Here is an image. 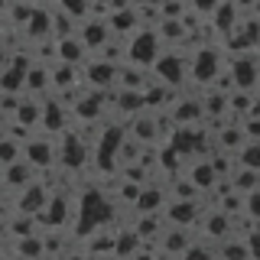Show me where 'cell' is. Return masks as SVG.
<instances>
[{
	"label": "cell",
	"mask_w": 260,
	"mask_h": 260,
	"mask_svg": "<svg viewBox=\"0 0 260 260\" xmlns=\"http://www.w3.org/2000/svg\"><path fill=\"white\" fill-rule=\"evenodd\" d=\"M254 78H257V62L254 52H244L231 65V88L234 91H254Z\"/></svg>",
	"instance_id": "obj_1"
},
{
	"label": "cell",
	"mask_w": 260,
	"mask_h": 260,
	"mask_svg": "<svg viewBox=\"0 0 260 260\" xmlns=\"http://www.w3.org/2000/svg\"><path fill=\"white\" fill-rule=\"evenodd\" d=\"M156 52H159V39H156V32L153 29H140L134 36V43H130V62H137V65H150L153 59H156Z\"/></svg>",
	"instance_id": "obj_2"
},
{
	"label": "cell",
	"mask_w": 260,
	"mask_h": 260,
	"mask_svg": "<svg viewBox=\"0 0 260 260\" xmlns=\"http://www.w3.org/2000/svg\"><path fill=\"white\" fill-rule=\"evenodd\" d=\"M150 65H153V72L159 75V81H166V85H179V81H182L185 65H182V55H179V52H162Z\"/></svg>",
	"instance_id": "obj_3"
},
{
	"label": "cell",
	"mask_w": 260,
	"mask_h": 260,
	"mask_svg": "<svg viewBox=\"0 0 260 260\" xmlns=\"http://www.w3.org/2000/svg\"><path fill=\"white\" fill-rule=\"evenodd\" d=\"M52 159H55L52 140H29L23 146V162H29V166H52Z\"/></svg>",
	"instance_id": "obj_4"
},
{
	"label": "cell",
	"mask_w": 260,
	"mask_h": 260,
	"mask_svg": "<svg viewBox=\"0 0 260 260\" xmlns=\"http://www.w3.org/2000/svg\"><path fill=\"white\" fill-rule=\"evenodd\" d=\"M159 247H162V254L182 257L185 250L192 247V238H189V231H185V228H173L169 234H159Z\"/></svg>",
	"instance_id": "obj_5"
},
{
	"label": "cell",
	"mask_w": 260,
	"mask_h": 260,
	"mask_svg": "<svg viewBox=\"0 0 260 260\" xmlns=\"http://www.w3.org/2000/svg\"><path fill=\"white\" fill-rule=\"evenodd\" d=\"M199 215H202V208L195 205V202H173V205L166 208V221L173 224V228H185V224H192Z\"/></svg>",
	"instance_id": "obj_6"
},
{
	"label": "cell",
	"mask_w": 260,
	"mask_h": 260,
	"mask_svg": "<svg viewBox=\"0 0 260 260\" xmlns=\"http://www.w3.org/2000/svg\"><path fill=\"white\" fill-rule=\"evenodd\" d=\"M46 189L39 182H29L26 189H23V195H20V215H39L43 211V205H46Z\"/></svg>",
	"instance_id": "obj_7"
},
{
	"label": "cell",
	"mask_w": 260,
	"mask_h": 260,
	"mask_svg": "<svg viewBox=\"0 0 260 260\" xmlns=\"http://www.w3.org/2000/svg\"><path fill=\"white\" fill-rule=\"evenodd\" d=\"M218 72V62H215V52L211 49H199V55H195V69H192V78L199 81H211Z\"/></svg>",
	"instance_id": "obj_8"
},
{
	"label": "cell",
	"mask_w": 260,
	"mask_h": 260,
	"mask_svg": "<svg viewBox=\"0 0 260 260\" xmlns=\"http://www.w3.org/2000/svg\"><path fill=\"white\" fill-rule=\"evenodd\" d=\"M104 39H108V26L101 20H91L81 26V46L85 49H104Z\"/></svg>",
	"instance_id": "obj_9"
},
{
	"label": "cell",
	"mask_w": 260,
	"mask_h": 260,
	"mask_svg": "<svg viewBox=\"0 0 260 260\" xmlns=\"http://www.w3.org/2000/svg\"><path fill=\"white\" fill-rule=\"evenodd\" d=\"M59 52H62L65 65H75V62H81V55H85V46H81L75 36H69V39H59Z\"/></svg>",
	"instance_id": "obj_10"
},
{
	"label": "cell",
	"mask_w": 260,
	"mask_h": 260,
	"mask_svg": "<svg viewBox=\"0 0 260 260\" xmlns=\"http://www.w3.org/2000/svg\"><path fill=\"white\" fill-rule=\"evenodd\" d=\"M20 156H23V146L16 140H10V137H4V140H0V166H10V162H16Z\"/></svg>",
	"instance_id": "obj_11"
},
{
	"label": "cell",
	"mask_w": 260,
	"mask_h": 260,
	"mask_svg": "<svg viewBox=\"0 0 260 260\" xmlns=\"http://www.w3.org/2000/svg\"><path fill=\"white\" fill-rule=\"evenodd\" d=\"M114 75H117V69L114 65H104V62H98L91 72H88V78H91V85L94 88H101V85H111Z\"/></svg>",
	"instance_id": "obj_12"
},
{
	"label": "cell",
	"mask_w": 260,
	"mask_h": 260,
	"mask_svg": "<svg viewBox=\"0 0 260 260\" xmlns=\"http://www.w3.org/2000/svg\"><path fill=\"white\" fill-rule=\"evenodd\" d=\"M13 111H16V120H26L29 127H36L39 124V111H43V108H39V104H32V101H20Z\"/></svg>",
	"instance_id": "obj_13"
},
{
	"label": "cell",
	"mask_w": 260,
	"mask_h": 260,
	"mask_svg": "<svg viewBox=\"0 0 260 260\" xmlns=\"http://www.w3.org/2000/svg\"><path fill=\"white\" fill-rule=\"evenodd\" d=\"M179 260H215V257H211V250H208V247H202V244H192V247L185 250V254L179 257Z\"/></svg>",
	"instance_id": "obj_14"
},
{
	"label": "cell",
	"mask_w": 260,
	"mask_h": 260,
	"mask_svg": "<svg viewBox=\"0 0 260 260\" xmlns=\"http://www.w3.org/2000/svg\"><path fill=\"white\" fill-rule=\"evenodd\" d=\"M111 23H114V29L124 32L127 26H134V23H137V16L130 13V10H124V13H114V16H111Z\"/></svg>",
	"instance_id": "obj_15"
},
{
	"label": "cell",
	"mask_w": 260,
	"mask_h": 260,
	"mask_svg": "<svg viewBox=\"0 0 260 260\" xmlns=\"http://www.w3.org/2000/svg\"><path fill=\"white\" fill-rule=\"evenodd\" d=\"M192 4H195V10H199V13H211L218 7V0H192Z\"/></svg>",
	"instance_id": "obj_16"
},
{
	"label": "cell",
	"mask_w": 260,
	"mask_h": 260,
	"mask_svg": "<svg viewBox=\"0 0 260 260\" xmlns=\"http://www.w3.org/2000/svg\"><path fill=\"white\" fill-rule=\"evenodd\" d=\"M62 7L69 13H78V10H85V7H88V0H62Z\"/></svg>",
	"instance_id": "obj_17"
},
{
	"label": "cell",
	"mask_w": 260,
	"mask_h": 260,
	"mask_svg": "<svg viewBox=\"0 0 260 260\" xmlns=\"http://www.w3.org/2000/svg\"><path fill=\"white\" fill-rule=\"evenodd\" d=\"M231 4H234V7H250L254 0H231Z\"/></svg>",
	"instance_id": "obj_18"
}]
</instances>
